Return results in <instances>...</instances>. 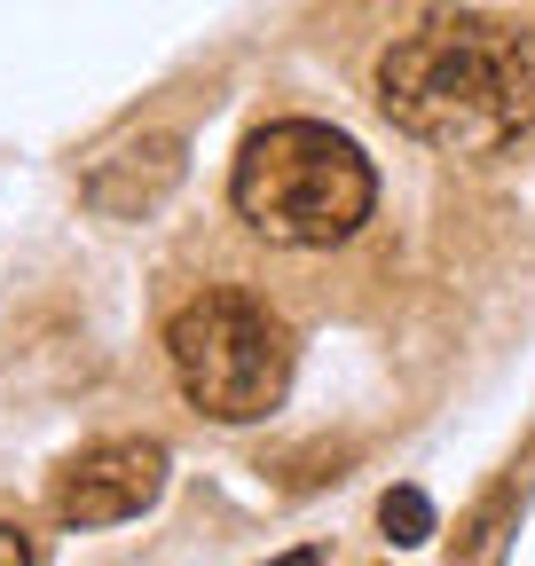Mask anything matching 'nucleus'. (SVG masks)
<instances>
[{
	"label": "nucleus",
	"mask_w": 535,
	"mask_h": 566,
	"mask_svg": "<svg viewBox=\"0 0 535 566\" xmlns=\"http://www.w3.org/2000/svg\"><path fill=\"white\" fill-rule=\"evenodd\" d=\"M378 111L394 134L449 158H496L535 126V63L520 24L441 9L378 55Z\"/></svg>",
	"instance_id": "nucleus-1"
},
{
	"label": "nucleus",
	"mask_w": 535,
	"mask_h": 566,
	"mask_svg": "<svg viewBox=\"0 0 535 566\" xmlns=\"http://www.w3.org/2000/svg\"><path fill=\"white\" fill-rule=\"evenodd\" d=\"M378 527H386V543L394 551H418V543H433V495L426 488H386V504H378Z\"/></svg>",
	"instance_id": "nucleus-7"
},
{
	"label": "nucleus",
	"mask_w": 535,
	"mask_h": 566,
	"mask_svg": "<svg viewBox=\"0 0 535 566\" xmlns=\"http://www.w3.org/2000/svg\"><path fill=\"white\" fill-rule=\"evenodd\" d=\"M166 363H174V386L189 409H206L213 424H260L292 394V323L237 292V283H206L197 300L174 307L166 323Z\"/></svg>",
	"instance_id": "nucleus-3"
},
{
	"label": "nucleus",
	"mask_w": 535,
	"mask_h": 566,
	"mask_svg": "<svg viewBox=\"0 0 535 566\" xmlns=\"http://www.w3.org/2000/svg\"><path fill=\"white\" fill-rule=\"evenodd\" d=\"M229 205H237V221L260 244L323 252V244H347L370 221L378 174H370V158L339 126H323V118H268L260 134H244V150H237Z\"/></svg>",
	"instance_id": "nucleus-2"
},
{
	"label": "nucleus",
	"mask_w": 535,
	"mask_h": 566,
	"mask_svg": "<svg viewBox=\"0 0 535 566\" xmlns=\"http://www.w3.org/2000/svg\"><path fill=\"white\" fill-rule=\"evenodd\" d=\"M158 495H166V449L118 433V441H87L55 472L48 512L55 527H118V520H143Z\"/></svg>",
	"instance_id": "nucleus-4"
},
{
	"label": "nucleus",
	"mask_w": 535,
	"mask_h": 566,
	"mask_svg": "<svg viewBox=\"0 0 535 566\" xmlns=\"http://www.w3.org/2000/svg\"><path fill=\"white\" fill-rule=\"evenodd\" d=\"M268 566H331V558H323L315 543H300V551H284V558H268Z\"/></svg>",
	"instance_id": "nucleus-9"
},
{
	"label": "nucleus",
	"mask_w": 535,
	"mask_h": 566,
	"mask_svg": "<svg viewBox=\"0 0 535 566\" xmlns=\"http://www.w3.org/2000/svg\"><path fill=\"white\" fill-rule=\"evenodd\" d=\"M0 566H40V535H24L17 520H0Z\"/></svg>",
	"instance_id": "nucleus-8"
},
{
	"label": "nucleus",
	"mask_w": 535,
	"mask_h": 566,
	"mask_svg": "<svg viewBox=\"0 0 535 566\" xmlns=\"http://www.w3.org/2000/svg\"><path fill=\"white\" fill-rule=\"evenodd\" d=\"M527 504H535V441L489 480L481 504L457 520L449 566H504V558H512V535H520V520H527Z\"/></svg>",
	"instance_id": "nucleus-6"
},
{
	"label": "nucleus",
	"mask_w": 535,
	"mask_h": 566,
	"mask_svg": "<svg viewBox=\"0 0 535 566\" xmlns=\"http://www.w3.org/2000/svg\"><path fill=\"white\" fill-rule=\"evenodd\" d=\"M189 174V142L181 134H126L118 150H103L80 181V197L103 212V221H150V212L181 189Z\"/></svg>",
	"instance_id": "nucleus-5"
}]
</instances>
